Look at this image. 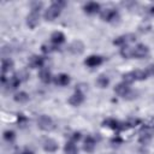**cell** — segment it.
Wrapping results in <instances>:
<instances>
[{
    "mask_svg": "<svg viewBox=\"0 0 154 154\" xmlns=\"http://www.w3.org/2000/svg\"><path fill=\"white\" fill-rule=\"evenodd\" d=\"M152 135H153V132H152V130H150V126L144 128V129L142 130V132H141L140 142H141V143H143V144L148 143V142L152 140Z\"/></svg>",
    "mask_w": 154,
    "mask_h": 154,
    "instance_id": "obj_17",
    "label": "cell"
},
{
    "mask_svg": "<svg viewBox=\"0 0 154 154\" xmlns=\"http://www.w3.org/2000/svg\"><path fill=\"white\" fill-rule=\"evenodd\" d=\"M38 20H40V11H31L26 17V24L31 29L37 26Z\"/></svg>",
    "mask_w": 154,
    "mask_h": 154,
    "instance_id": "obj_10",
    "label": "cell"
},
{
    "mask_svg": "<svg viewBox=\"0 0 154 154\" xmlns=\"http://www.w3.org/2000/svg\"><path fill=\"white\" fill-rule=\"evenodd\" d=\"M114 91H116L117 95H119V96H122V97H124V99H125V97L129 99V97L132 95V91H131L129 84L125 83V82H122V83L117 84V85L114 87Z\"/></svg>",
    "mask_w": 154,
    "mask_h": 154,
    "instance_id": "obj_6",
    "label": "cell"
},
{
    "mask_svg": "<svg viewBox=\"0 0 154 154\" xmlns=\"http://www.w3.org/2000/svg\"><path fill=\"white\" fill-rule=\"evenodd\" d=\"M19 84H20V78H19L17 75L10 77L8 81H7V83H6V85H7L10 89H17V88L19 87Z\"/></svg>",
    "mask_w": 154,
    "mask_h": 154,
    "instance_id": "obj_21",
    "label": "cell"
},
{
    "mask_svg": "<svg viewBox=\"0 0 154 154\" xmlns=\"http://www.w3.org/2000/svg\"><path fill=\"white\" fill-rule=\"evenodd\" d=\"M135 41H136V36L134 34H125V35L118 36L113 41V45L119 46V47H125V46H129L130 43H132Z\"/></svg>",
    "mask_w": 154,
    "mask_h": 154,
    "instance_id": "obj_4",
    "label": "cell"
},
{
    "mask_svg": "<svg viewBox=\"0 0 154 154\" xmlns=\"http://www.w3.org/2000/svg\"><path fill=\"white\" fill-rule=\"evenodd\" d=\"M67 101H69V103L71 106H79L84 101V94H83V91L81 89H76L75 93L69 97Z\"/></svg>",
    "mask_w": 154,
    "mask_h": 154,
    "instance_id": "obj_8",
    "label": "cell"
},
{
    "mask_svg": "<svg viewBox=\"0 0 154 154\" xmlns=\"http://www.w3.org/2000/svg\"><path fill=\"white\" fill-rule=\"evenodd\" d=\"M83 10L88 14H95L100 11V4L95 2V1H89L83 6Z\"/></svg>",
    "mask_w": 154,
    "mask_h": 154,
    "instance_id": "obj_11",
    "label": "cell"
},
{
    "mask_svg": "<svg viewBox=\"0 0 154 154\" xmlns=\"http://www.w3.org/2000/svg\"><path fill=\"white\" fill-rule=\"evenodd\" d=\"M65 5H66V2H65V1H61V0L52 2L51 6L46 10V12H45V14H43L45 19H46V20H53V19H55V18L61 13V11H63V8L65 7Z\"/></svg>",
    "mask_w": 154,
    "mask_h": 154,
    "instance_id": "obj_1",
    "label": "cell"
},
{
    "mask_svg": "<svg viewBox=\"0 0 154 154\" xmlns=\"http://www.w3.org/2000/svg\"><path fill=\"white\" fill-rule=\"evenodd\" d=\"M96 83H97V85H99L100 88H106V87H108V84H109V78H108L107 76H105V75H101V76H99V78L96 79Z\"/></svg>",
    "mask_w": 154,
    "mask_h": 154,
    "instance_id": "obj_24",
    "label": "cell"
},
{
    "mask_svg": "<svg viewBox=\"0 0 154 154\" xmlns=\"http://www.w3.org/2000/svg\"><path fill=\"white\" fill-rule=\"evenodd\" d=\"M13 99H14L16 102L25 103V102H28V100H29V95H28L25 91H19V93H17V94L13 96Z\"/></svg>",
    "mask_w": 154,
    "mask_h": 154,
    "instance_id": "obj_22",
    "label": "cell"
},
{
    "mask_svg": "<svg viewBox=\"0 0 154 154\" xmlns=\"http://www.w3.org/2000/svg\"><path fill=\"white\" fill-rule=\"evenodd\" d=\"M41 7H42V2H38V1L31 2V11H40Z\"/></svg>",
    "mask_w": 154,
    "mask_h": 154,
    "instance_id": "obj_30",
    "label": "cell"
},
{
    "mask_svg": "<svg viewBox=\"0 0 154 154\" xmlns=\"http://www.w3.org/2000/svg\"><path fill=\"white\" fill-rule=\"evenodd\" d=\"M146 12L149 14V16H154V5H148L147 7H146Z\"/></svg>",
    "mask_w": 154,
    "mask_h": 154,
    "instance_id": "obj_32",
    "label": "cell"
},
{
    "mask_svg": "<svg viewBox=\"0 0 154 154\" xmlns=\"http://www.w3.org/2000/svg\"><path fill=\"white\" fill-rule=\"evenodd\" d=\"M95 146H96V141L93 136H87L85 140H84V144H83V149L87 152V153H93L94 149H95Z\"/></svg>",
    "mask_w": 154,
    "mask_h": 154,
    "instance_id": "obj_15",
    "label": "cell"
},
{
    "mask_svg": "<svg viewBox=\"0 0 154 154\" xmlns=\"http://www.w3.org/2000/svg\"><path fill=\"white\" fill-rule=\"evenodd\" d=\"M83 48H84V46H83V43L81 41H75V42L71 43L69 51L71 53H73V54H81L83 52Z\"/></svg>",
    "mask_w": 154,
    "mask_h": 154,
    "instance_id": "obj_19",
    "label": "cell"
},
{
    "mask_svg": "<svg viewBox=\"0 0 154 154\" xmlns=\"http://www.w3.org/2000/svg\"><path fill=\"white\" fill-rule=\"evenodd\" d=\"M20 154H34L31 150H29V149H25V150H23Z\"/></svg>",
    "mask_w": 154,
    "mask_h": 154,
    "instance_id": "obj_33",
    "label": "cell"
},
{
    "mask_svg": "<svg viewBox=\"0 0 154 154\" xmlns=\"http://www.w3.org/2000/svg\"><path fill=\"white\" fill-rule=\"evenodd\" d=\"M144 71H146V73H147L148 78H149V77H153V76H154V64L148 65V66L144 69Z\"/></svg>",
    "mask_w": 154,
    "mask_h": 154,
    "instance_id": "obj_28",
    "label": "cell"
},
{
    "mask_svg": "<svg viewBox=\"0 0 154 154\" xmlns=\"http://www.w3.org/2000/svg\"><path fill=\"white\" fill-rule=\"evenodd\" d=\"M51 42L54 45V46H60L61 43L65 42V35L61 32V31H54L52 35H51Z\"/></svg>",
    "mask_w": 154,
    "mask_h": 154,
    "instance_id": "obj_16",
    "label": "cell"
},
{
    "mask_svg": "<svg viewBox=\"0 0 154 154\" xmlns=\"http://www.w3.org/2000/svg\"><path fill=\"white\" fill-rule=\"evenodd\" d=\"M102 63H103V58H102L101 55H96V54L89 55V57L84 60V64H85L88 67H96V66H100Z\"/></svg>",
    "mask_w": 154,
    "mask_h": 154,
    "instance_id": "obj_9",
    "label": "cell"
},
{
    "mask_svg": "<svg viewBox=\"0 0 154 154\" xmlns=\"http://www.w3.org/2000/svg\"><path fill=\"white\" fill-rule=\"evenodd\" d=\"M53 81L57 85H60V87H65L70 83V76L67 73H59L55 77H53Z\"/></svg>",
    "mask_w": 154,
    "mask_h": 154,
    "instance_id": "obj_13",
    "label": "cell"
},
{
    "mask_svg": "<svg viewBox=\"0 0 154 154\" xmlns=\"http://www.w3.org/2000/svg\"><path fill=\"white\" fill-rule=\"evenodd\" d=\"M149 54V48L148 46L143 43H138L135 48H132V58L136 59H143Z\"/></svg>",
    "mask_w": 154,
    "mask_h": 154,
    "instance_id": "obj_7",
    "label": "cell"
},
{
    "mask_svg": "<svg viewBox=\"0 0 154 154\" xmlns=\"http://www.w3.org/2000/svg\"><path fill=\"white\" fill-rule=\"evenodd\" d=\"M58 49V47L57 46H51V45H48V43H45V45H42V47H41V51L45 53V54H49V53H52V52H54V51H57Z\"/></svg>",
    "mask_w": 154,
    "mask_h": 154,
    "instance_id": "obj_26",
    "label": "cell"
},
{
    "mask_svg": "<svg viewBox=\"0 0 154 154\" xmlns=\"http://www.w3.org/2000/svg\"><path fill=\"white\" fill-rule=\"evenodd\" d=\"M79 140H81V132L76 131V132H73V134L71 135V141H72V142H77V141H79Z\"/></svg>",
    "mask_w": 154,
    "mask_h": 154,
    "instance_id": "obj_31",
    "label": "cell"
},
{
    "mask_svg": "<svg viewBox=\"0 0 154 154\" xmlns=\"http://www.w3.org/2000/svg\"><path fill=\"white\" fill-rule=\"evenodd\" d=\"M64 150H65L67 154H76V153H77V147H76L75 142L69 141V142H66V144H65V147H64Z\"/></svg>",
    "mask_w": 154,
    "mask_h": 154,
    "instance_id": "obj_23",
    "label": "cell"
},
{
    "mask_svg": "<svg viewBox=\"0 0 154 154\" xmlns=\"http://www.w3.org/2000/svg\"><path fill=\"white\" fill-rule=\"evenodd\" d=\"M38 78H40L43 83H46V84L51 83V81L53 79L51 71H49V70H47V69H43V70H41V71H40V73H38Z\"/></svg>",
    "mask_w": 154,
    "mask_h": 154,
    "instance_id": "obj_18",
    "label": "cell"
},
{
    "mask_svg": "<svg viewBox=\"0 0 154 154\" xmlns=\"http://www.w3.org/2000/svg\"><path fill=\"white\" fill-rule=\"evenodd\" d=\"M13 67V61L11 59H2L1 61V71H2V75H6L7 72H10Z\"/></svg>",
    "mask_w": 154,
    "mask_h": 154,
    "instance_id": "obj_20",
    "label": "cell"
},
{
    "mask_svg": "<svg viewBox=\"0 0 154 154\" xmlns=\"http://www.w3.org/2000/svg\"><path fill=\"white\" fill-rule=\"evenodd\" d=\"M14 137H16V135H14V132L12 130H6L4 132V140L6 142H13L14 141Z\"/></svg>",
    "mask_w": 154,
    "mask_h": 154,
    "instance_id": "obj_27",
    "label": "cell"
},
{
    "mask_svg": "<svg viewBox=\"0 0 154 154\" xmlns=\"http://www.w3.org/2000/svg\"><path fill=\"white\" fill-rule=\"evenodd\" d=\"M37 126L41 130H43V131H52L55 128L53 119L51 117L46 116V114H42V116L38 117V119H37Z\"/></svg>",
    "mask_w": 154,
    "mask_h": 154,
    "instance_id": "obj_3",
    "label": "cell"
},
{
    "mask_svg": "<svg viewBox=\"0 0 154 154\" xmlns=\"http://www.w3.org/2000/svg\"><path fill=\"white\" fill-rule=\"evenodd\" d=\"M120 55L125 59H130L132 58V48L129 47V46H125V47H122L120 48Z\"/></svg>",
    "mask_w": 154,
    "mask_h": 154,
    "instance_id": "obj_25",
    "label": "cell"
},
{
    "mask_svg": "<svg viewBox=\"0 0 154 154\" xmlns=\"http://www.w3.org/2000/svg\"><path fill=\"white\" fill-rule=\"evenodd\" d=\"M43 64H45V58L40 55H32L29 59V66L31 69H40L43 66Z\"/></svg>",
    "mask_w": 154,
    "mask_h": 154,
    "instance_id": "obj_12",
    "label": "cell"
},
{
    "mask_svg": "<svg viewBox=\"0 0 154 154\" xmlns=\"http://www.w3.org/2000/svg\"><path fill=\"white\" fill-rule=\"evenodd\" d=\"M17 122H18V124L23 128L25 124H26V122H28V118L24 116V114H18V119H17Z\"/></svg>",
    "mask_w": 154,
    "mask_h": 154,
    "instance_id": "obj_29",
    "label": "cell"
},
{
    "mask_svg": "<svg viewBox=\"0 0 154 154\" xmlns=\"http://www.w3.org/2000/svg\"><path fill=\"white\" fill-rule=\"evenodd\" d=\"M43 149L48 153H54L58 150V143L53 138H46L43 142Z\"/></svg>",
    "mask_w": 154,
    "mask_h": 154,
    "instance_id": "obj_14",
    "label": "cell"
},
{
    "mask_svg": "<svg viewBox=\"0 0 154 154\" xmlns=\"http://www.w3.org/2000/svg\"><path fill=\"white\" fill-rule=\"evenodd\" d=\"M101 19L105 20V22H108V23H112V22H116L118 18H119V13L116 8H106L101 12L100 14Z\"/></svg>",
    "mask_w": 154,
    "mask_h": 154,
    "instance_id": "obj_5",
    "label": "cell"
},
{
    "mask_svg": "<svg viewBox=\"0 0 154 154\" xmlns=\"http://www.w3.org/2000/svg\"><path fill=\"white\" fill-rule=\"evenodd\" d=\"M147 78H148V76L144 70H135V71H130V72L123 75V82H125L128 84H130L135 81H143Z\"/></svg>",
    "mask_w": 154,
    "mask_h": 154,
    "instance_id": "obj_2",
    "label": "cell"
}]
</instances>
